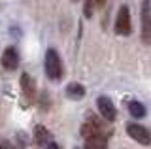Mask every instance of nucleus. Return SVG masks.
Wrapping results in <instances>:
<instances>
[{
	"instance_id": "obj_1",
	"label": "nucleus",
	"mask_w": 151,
	"mask_h": 149,
	"mask_svg": "<svg viewBox=\"0 0 151 149\" xmlns=\"http://www.w3.org/2000/svg\"><path fill=\"white\" fill-rule=\"evenodd\" d=\"M45 74L51 81H59L63 77V62L55 49H47L45 53Z\"/></svg>"
},
{
	"instance_id": "obj_2",
	"label": "nucleus",
	"mask_w": 151,
	"mask_h": 149,
	"mask_svg": "<svg viewBox=\"0 0 151 149\" xmlns=\"http://www.w3.org/2000/svg\"><path fill=\"white\" fill-rule=\"evenodd\" d=\"M127 134H129L134 142L142 143V145H149L151 143V132L145 127L138 125V123H129L127 125Z\"/></svg>"
},
{
	"instance_id": "obj_3",
	"label": "nucleus",
	"mask_w": 151,
	"mask_h": 149,
	"mask_svg": "<svg viewBox=\"0 0 151 149\" xmlns=\"http://www.w3.org/2000/svg\"><path fill=\"white\" fill-rule=\"evenodd\" d=\"M115 32L121 36H129L132 32V27H130V11L127 6H121L119 11H117V17H115Z\"/></svg>"
},
{
	"instance_id": "obj_4",
	"label": "nucleus",
	"mask_w": 151,
	"mask_h": 149,
	"mask_svg": "<svg viewBox=\"0 0 151 149\" xmlns=\"http://www.w3.org/2000/svg\"><path fill=\"white\" fill-rule=\"evenodd\" d=\"M96 108L100 111V115L106 121H115V106H113V102L108 98V96H98L96 98Z\"/></svg>"
},
{
	"instance_id": "obj_5",
	"label": "nucleus",
	"mask_w": 151,
	"mask_h": 149,
	"mask_svg": "<svg viewBox=\"0 0 151 149\" xmlns=\"http://www.w3.org/2000/svg\"><path fill=\"white\" fill-rule=\"evenodd\" d=\"M21 89H23V95H25V98L28 102L34 100V96H36V83H34V80H32L28 74H23L21 76Z\"/></svg>"
},
{
	"instance_id": "obj_6",
	"label": "nucleus",
	"mask_w": 151,
	"mask_h": 149,
	"mask_svg": "<svg viewBox=\"0 0 151 149\" xmlns=\"http://www.w3.org/2000/svg\"><path fill=\"white\" fill-rule=\"evenodd\" d=\"M2 66L6 70H15L19 66V55L15 47H8L2 53Z\"/></svg>"
},
{
	"instance_id": "obj_7",
	"label": "nucleus",
	"mask_w": 151,
	"mask_h": 149,
	"mask_svg": "<svg viewBox=\"0 0 151 149\" xmlns=\"http://www.w3.org/2000/svg\"><path fill=\"white\" fill-rule=\"evenodd\" d=\"M85 149H108V138L104 134L85 138Z\"/></svg>"
},
{
	"instance_id": "obj_8",
	"label": "nucleus",
	"mask_w": 151,
	"mask_h": 149,
	"mask_svg": "<svg viewBox=\"0 0 151 149\" xmlns=\"http://www.w3.org/2000/svg\"><path fill=\"white\" fill-rule=\"evenodd\" d=\"M98 134H104L102 132V127L96 123V121H89L81 127V136L83 138H91V136H98Z\"/></svg>"
},
{
	"instance_id": "obj_9",
	"label": "nucleus",
	"mask_w": 151,
	"mask_h": 149,
	"mask_svg": "<svg viewBox=\"0 0 151 149\" xmlns=\"http://www.w3.org/2000/svg\"><path fill=\"white\" fill-rule=\"evenodd\" d=\"M66 96L68 98H74V100H79L85 96V87L79 85V83H68L66 85Z\"/></svg>"
},
{
	"instance_id": "obj_10",
	"label": "nucleus",
	"mask_w": 151,
	"mask_h": 149,
	"mask_svg": "<svg viewBox=\"0 0 151 149\" xmlns=\"http://www.w3.org/2000/svg\"><path fill=\"white\" fill-rule=\"evenodd\" d=\"M49 138H51V134L47 132L44 127H36L34 128V142L38 145H47V143H49Z\"/></svg>"
},
{
	"instance_id": "obj_11",
	"label": "nucleus",
	"mask_w": 151,
	"mask_h": 149,
	"mask_svg": "<svg viewBox=\"0 0 151 149\" xmlns=\"http://www.w3.org/2000/svg\"><path fill=\"white\" fill-rule=\"evenodd\" d=\"M129 111H130V115L134 119H142L145 115V108L140 104V102H136V100H132L130 104H129Z\"/></svg>"
},
{
	"instance_id": "obj_12",
	"label": "nucleus",
	"mask_w": 151,
	"mask_h": 149,
	"mask_svg": "<svg viewBox=\"0 0 151 149\" xmlns=\"http://www.w3.org/2000/svg\"><path fill=\"white\" fill-rule=\"evenodd\" d=\"M45 149H59V145H57V143H53V142H49L47 143V147Z\"/></svg>"
},
{
	"instance_id": "obj_13",
	"label": "nucleus",
	"mask_w": 151,
	"mask_h": 149,
	"mask_svg": "<svg viewBox=\"0 0 151 149\" xmlns=\"http://www.w3.org/2000/svg\"><path fill=\"white\" fill-rule=\"evenodd\" d=\"M94 4H96V6H98V8H102V6H104V4H106V0H94Z\"/></svg>"
},
{
	"instance_id": "obj_14",
	"label": "nucleus",
	"mask_w": 151,
	"mask_h": 149,
	"mask_svg": "<svg viewBox=\"0 0 151 149\" xmlns=\"http://www.w3.org/2000/svg\"><path fill=\"white\" fill-rule=\"evenodd\" d=\"M0 149H6V147H4V145H2V143H0Z\"/></svg>"
}]
</instances>
